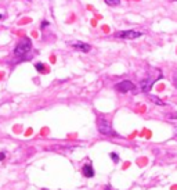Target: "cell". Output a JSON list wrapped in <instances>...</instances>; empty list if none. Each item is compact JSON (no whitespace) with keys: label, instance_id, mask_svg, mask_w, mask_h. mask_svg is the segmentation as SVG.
I'll use <instances>...</instances> for the list:
<instances>
[{"label":"cell","instance_id":"ba28073f","mask_svg":"<svg viewBox=\"0 0 177 190\" xmlns=\"http://www.w3.org/2000/svg\"><path fill=\"white\" fill-rule=\"evenodd\" d=\"M149 100H151V101H154V103L155 104H158V106H165V103H163V101L162 100H160V99H158L156 97V96H149Z\"/></svg>","mask_w":177,"mask_h":190},{"label":"cell","instance_id":"5b68a950","mask_svg":"<svg viewBox=\"0 0 177 190\" xmlns=\"http://www.w3.org/2000/svg\"><path fill=\"white\" fill-rule=\"evenodd\" d=\"M72 47L80 50L82 53H88V51L91 50V46L87 45V43H85V42H72Z\"/></svg>","mask_w":177,"mask_h":190},{"label":"cell","instance_id":"30bf717a","mask_svg":"<svg viewBox=\"0 0 177 190\" xmlns=\"http://www.w3.org/2000/svg\"><path fill=\"white\" fill-rule=\"evenodd\" d=\"M35 67H36V70H37L39 72H43V71H44V65L41 64V63H37V64H35Z\"/></svg>","mask_w":177,"mask_h":190},{"label":"cell","instance_id":"277c9868","mask_svg":"<svg viewBox=\"0 0 177 190\" xmlns=\"http://www.w3.org/2000/svg\"><path fill=\"white\" fill-rule=\"evenodd\" d=\"M115 89L120 93H127V92H132V90L134 89V83L130 81H122L115 85Z\"/></svg>","mask_w":177,"mask_h":190},{"label":"cell","instance_id":"5bb4252c","mask_svg":"<svg viewBox=\"0 0 177 190\" xmlns=\"http://www.w3.org/2000/svg\"><path fill=\"white\" fill-rule=\"evenodd\" d=\"M3 18H4V17H3V15H2V14H0V21H2V20H3Z\"/></svg>","mask_w":177,"mask_h":190},{"label":"cell","instance_id":"7c38bea8","mask_svg":"<svg viewBox=\"0 0 177 190\" xmlns=\"http://www.w3.org/2000/svg\"><path fill=\"white\" fill-rule=\"evenodd\" d=\"M49 25V22H47V21H44V22H41V28H44V26H47Z\"/></svg>","mask_w":177,"mask_h":190},{"label":"cell","instance_id":"52a82bcc","mask_svg":"<svg viewBox=\"0 0 177 190\" xmlns=\"http://www.w3.org/2000/svg\"><path fill=\"white\" fill-rule=\"evenodd\" d=\"M151 85H152V81L149 79H144V81L140 82V90L141 92H148L151 89Z\"/></svg>","mask_w":177,"mask_h":190},{"label":"cell","instance_id":"3957f363","mask_svg":"<svg viewBox=\"0 0 177 190\" xmlns=\"http://www.w3.org/2000/svg\"><path fill=\"white\" fill-rule=\"evenodd\" d=\"M141 35H143L141 32L129 29V31H119V32H116L115 38H119V39H137V38H140Z\"/></svg>","mask_w":177,"mask_h":190},{"label":"cell","instance_id":"8992f818","mask_svg":"<svg viewBox=\"0 0 177 190\" xmlns=\"http://www.w3.org/2000/svg\"><path fill=\"white\" fill-rule=\"evenodd\" d=\"M82 173L86 176V178H93L94 176V169L90 164H85L82 168Z\"/></svg>","mask_w":177,"mask_h":190},{"label":"cell","instance_id":"9c48e42d","mask_svg":"<svg viewBox=\"0 0 177 190\" xmlns=\"http://www.w3.org/2000/svg\"><path fill=\"white\" fill-rule=\"evenodd\" d=\"M104 2L108 6H118V4L120 3V0H104Z\"/></svg>","mask_w":177,"mask_h":190},{"label":"cell","instance_id":"6da1fadb","mask_svg":"<svg viewBox=\"0 0 177 190\" xmlns=\"http://www.w3.org/2000/svg\"><path fill=\"white\" fill-rule=\"evenodd\" d=\"M30 49H32V42H30V39L29 38H22L18 42V45L15 46V49H14V54H15L17 57H22V56H25Z\"/></svg>","mask_w":177,"mask_h":190},{"label":"cell","instance_id":"8fae6325","mask_svg":"<svg viewBox=\"0 0 177 190\" xmlns=\"http://www.w3.org/2000/svg\"><path fill=\"white\" fill-rule=\"evenodd\" d=\"M111 158H112V161L115 162V164L116 162H119V156L116 153H111Z\"/></svg>","mask_w":177,"mask_h":190},{"label":"cell","instance_id":"9a60e30c","mask_svg":"<svg viewBox=\"0 0 177 190\" xmlns=\"http://www.w3.org/2000/svg\"><path fill=\"white\" fill-rule=\"evenodd\" d=\"M173 2H176V0H173Z\"/></svg>","mask_w":177,"mask_h":190},{"label":"cell","instance_id":"4fadbf2b","mask_svg":"<svg viewBox=\"0 0 177 190\" xmlns=\"http://www.w3.org/2000/svg\"><path fill=\"white\" fill-rule=\"evenodd\" d=\"M4 157H6L4 153H0V161H2V160H4Z\"/></svg>","mask_w":177,"mask_h":190},{"label":"cell","instance_id":"7a4b0ae2","mask_svg":"<svg viewBox=\"0 0 177 190\" xmlns=\"http://www.w3.org/2000/svg\"><path fill=\"white\" fill-rule=\"evenodd\" d=\"M97 128H98V132L105 136H116V132L112 129L109 121L104 119V118H100L98 122H97Z\"/></svg>","mask_w":177,"mask_h":190}]
</instances>
